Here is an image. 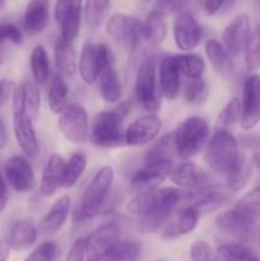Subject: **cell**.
I'll use <instances>...</instances> for the list:
<instances>
[{
	"label": "cell",
	"instance_id": "6da1fadb",
	"mask_svg": "<svg viewBox=\"0 0 260 261\" xmlns=\"http://www.w3.org/2000/svg\"><path fill=\"white\" fill-rule=\"evenodd\" d=\"M129 111L130 105L127 102H122L115 109L99 112L92 125V142L102 148H119L125 145L122 122Z\"/></svg>",
	"mask_w": 260,
	"mask_h": 261
},
{
	"label": "cell",
	"instance_id": "7a4b0ae2",
	"mask_svg": "<svg viewBox=\"0 0 260 261\" xmlns=\"http://www.w3.org/2000/svg\"><path fill=\"white\" fill-rule=\"evenodd\" d=\"M189 195H190V191H184L181 189H158L157 198L152 208L138 219V231L142 233H152L160 229L170 219L173 211L178 205H184L186 203Z\"/></svg>",
	"mask_w": 260,
	"mask_h": 261
},
{
	"label": "cell",
	"instance_id": "3957f363",
	"mask_svg": "<svg viewBox=\"0 0 260 261\" xmlns=\"http://www.w3.org/2000/svg\"><path fill=\"white\" fill-rule=\"evenodd\" d=\"M114 181V171L109 166L102 167L92 178L91 184L82 196L81 204L73 213V221L75 223L89 221L101 213L107 195L111 190Z\"/></svg>",
	"mask_w": 260,
	"mask_h": 261
},
{
	"label": "cell",
	"instance_id": "277c9868",
	"mask_svg": "<svg viewBox=\"0 0 260 261\" xmlns=\"http://www.w3.org/2000/svg\"><path fill=\"white\" fill-rule=\"evenodd\" d=\"M239 148L237 139L228 130H216L206 145L205 160L214 171L227 173L241 155Z\"/></svg>",
	"mask_w": 260,
	"mask_h": 261
},
{
	"label": "cell",
	"instance_id": "5b68a950",
	"mask_svg": "<svg viewBox=\"0 0 260 261\" xmlns=\"http://www.w3.org/2000/svg\"><path fill=\"white\" fill-rule=\"evenodd\" d=\"M173 137L176 153L184 160H189L198 154L208 140V122L199 116L188 117L178 125Z\"/></svg>",
	"mask_w": 260,
	"mask_h": 261
},
{
	"label": "cell",
	"instance_id": "8992f818",
	"mask_svg": "<svg viewBox=\"0 0 260 261\" xmlns=\"http://www.w3.org/2000/svg\"><path fill=\"white\" fill-rule=\"evenodd\" d=\"M155 63L153 59H145L139 65L135 79V94L138 101L147 111L155 112L161 107V94L157 84Z\"/></svg>",
	"mask_w": 260,
	"mask_h": 261
},
{
	"label": "cell",
	"instance_id": "52a82bcc",
	"mask_svg": "<svg viewBox=\"0 0 260 261\" xmlns=\"http://www.w3.org/2000/svg\"><path fill=\"white\" fill-rule=\"evenodd\" d=\"M214 223L222 234L233 240V242L244 245L250 241L255 228L254 219L240 211L237 206L219 213Z\"/></svg>",
	"mask_w": 260,
	"mask_h": 261
},
{
	"label": "cell",
	"instance_id": "ba28073f",
	"mask_svg": "<svg viewBox=\"0 0 260 261\" xmlns=\"http://www.w3.org/2000/svg\"><path fill=\"white\" fill-rule=\"evenodd\" d=\"M61 134L71 143L83 144L89 139V122L87 111L78 103H70L65 107L58 120Z\"/></svg>",
	"mask_w": 260,
	"mask_h": 261
},
{
	"label": "cell",
	"instance_id": "9c48e42d",
	"mask_svg": "<svg viewBox=\"0 0 260 261\" xmlns=\"http://www.w3.org/2000/svg\"><path fill=\"white\" fill-rule=\"evenodd\" d=\"M107 33L130 50H137L143 38V23L133 15L119 13L107 22Z\"/></svg>",
	"mask_w": 260,
	"mask_h": 261
},
{
	"label": "cell",
	"instance_id": "30bf717a",
	"mask_svg": "<svg viewBox=\"0 0 260 261\" xmlns=\"http://www.w3.org/2000/svg\"><path fill=\"white\" fill-rule=\"evenodd\" d=\"M109 64H111V58L106 45L86 43L79 59V73L82 79L88 84L94 83L99 78L101 71Z\"/></svg>",
	"mask_w": 260,
	"mask_h": 261
},
{
	"label": "cell",
	"instance_id": "8fae6325",
	"mask_svg": "<svg viewBox=\"0 0 260 261\" xmlns=\"http://www.w3.org/2000/svg\"><path fill=\"white\" fill-rule=\"evenodd\" d=\"M121 241V229L114 221L105 222L86 237L87 261H93Z\"/></svg>",
	"mask_w": 260,
	"mask_h": 261
},
{
	"label": "cell",
	"instance_id": "7c38bea8",
	"mask_svg": "<svg viewBox=\"0 0 260 261\" xmlns=\"http://www.w3.org/2000/svg\"><path fill=\"white\" fill-rule=\"evenodd\" d=\"M241 127L251 130L260 122V75L252 73L246 78L242 88Z\"/></svg>",
	"mask_w": 260,
	"mask_h": 261
},
{
	"label": "cell",
	"instance_id": "4fadbf2b",
	"mask_svg": "<svg viewBox=\"0 0 260 261\" xmlns=\"http://www.w3.org/2000/svg\"><path fill=\"white\" fill-rule=\"evenodd\" d=\"M233 194L227 188L221 186H206L196 191H190L189 199L184 205H190L199 214L212 213L218 211L233 200Z\"/></svg>",
	"mask_w": 260,
	"mask_h": 261
},
{
	"label": "cell",
	"instance_id": "5bb4252c",
	"mask_svg": "<svg viewBox=\"0 0 260 261\" xmlns=\"http://www.w3.org/2000/svg\"><path fill=\"white\" fill-rule=\"evenodd\" d=\"M13 127L20 149L28 157H36L38 153V142L33 121L25 115L19 101L13 97Z\"/></svg>",
	"mask_w": 260,
	"mask_h": 261
},
{
	"label": "cell",
	"instance_id": "9a60e30c",
	"mask_svg": "<svg viewBox=\"0 0 260 261\" xmlns=\"http://www.w3.org/2000/svg\"><path fill=\"white\" fill-rule=\"evenodd\" d=\"M7 182L18 193H28L36 188V176L31 163L22 155H13L4 165Z\"/></svg>",
	"mask_w": 260,
	"mask_h": 261
},
{
	"label": "cell",
	"instance_id": "2e32d148",
	"mask_svg": "<svg viewBox=\"0 0 260 261\" xmlns=\"http://www.w3.org/2000/svg\"><path fill=\"white\" fill-rule=\"evenodd\" d=\"M82 0H58L55 7V18L60 25L61 40L73 42L81 28Z\"/></svg>",
	"mask_w": 260,
	"mask_h": 261
},
{
	"label": "cell",
	"instance_id": "e0dca14e",
	"mask_svg": "<svg viewBox=\"0 0 260 261\" xmlns=\"http://www.w3.org/2000/svg\"><path fill=\"white\" fill-rule=\"evenodd\" d=\"M251 28L247 14H239L226 25L222 33V45L232 58H239L245 51Z\"/></svg>",
	"mask_w": 260,
	"mask_h": 261
},
{
	"label": "cell",
	"instance_id": "ac0fdd59",
	"mask_svg": "<svg viewBox=\"0 0 260 261\" xmlns=\"http://www.w3.org/2000/svg\"><path fill=\"white\" fill-rule=\"evenodd\" d=\"M172 171V161H162V162L145 165L144 168L138 171L132 180V189L137 194L145 191L157 190L161 184L171 175Z\"/></svg>",
	"mask_w": 260,
	"mask_h": 261
},
{
	"label": "cell",
	"instance_id": "d6986e66",
	"mask_svg": "<svg viewBox=\"0 0 260 261\" xmlns=\"http://www.w3.org/2000/svg\"><path fill=\"white\" fill-rule=\"evenodd\" d=\"M173 38L177 47L186 53L194 50L199 45L201 38V27L190 13H177L173 20Z\"/></svg>",
	"mask_w": 260,
	"mask_h": 261
},
{
	"label": "cell",
	"instance_id": "ffe728a7",
	"mask_svg": "<svg viewBox=\"0 0 260 261\" xmlns=\"http://www.w3.org/2000/svg\"><path fill=\"white\" fill-rule=\"evenodd\" d=\"M162 127V121L154 114L139 117L125 130V144L138 147L144 145L155 139Z\"/></svg>",
	"mask_w": 260,
	"mask_h": 261
},
{
	"label": "cell",
	"instance_id": "44dd1931",
	"mask_svg": "<svg viewBox=\"0 0 260 261\" xmlns=\"http://www.w3.org/2000/svg\"><path fill=\"white\" fill-rule=\"evenodd\" d=\"M171 180L183 189L200 190L208 186V175L199 166L191 162H184L171 171Z\"/></svg>",
	"mask_w": 260,
	"mask_h": 261
},
{
	"label": "cell",
	"instance_id": "7402d4cb",
	"mask_svg": "<svg viewBox=\"0 0 260 261\" xmlns=\"http://www.w3.org/2000/svg\"><path fill=\"white\" fill-rule=\"evenodd\" d=\"M199 216L200 214L193 206L183 205V208L176 212L175 216L170 217V222L163 229V236L167 239H176L191 233L198 226Z\"/></svg>",
	"mask_w": 260,
	"mask_h": 261
},
{
	"label": "cell",
	"instance_id": "603a6c76",
	"mask_svg": "<svg viewBox=\"0 0 260 261\" xmlns=\"http://www.w3.org/2000/svg\"><path fill=\"white\" fill-rule=\"evenodd\" d=\"M70 198L68 195L59 198L40 222L38 232L43 236H51L60 231L70 213Z\"/></svg>",
	"mask_w": 260,
	"mask_h": 261
},
{
	"label": "cell",
	"instance_id": "cb8c5ba5",
	"mask_svg": "<svg viewBox=\"0 0 260 261\" xmlns=\"http://www.w3.org/2000/svg\"><path fill=\"white\" fill-rule=\"evenodd\" d=\"M66 162L59 154H51L46 162L45 168L42 171L41 177L40 193L43 196H51L56 193L58 189L63 186L64 171H65Z\"/></svg>",
	"mask_w": 260,
	"mask_h": 261
},
{
	"label": "cell",
	"instance_id": "d4e9b609",
	"mask_svg": "<svg viewBox=\"0 0 260 261\" xmlns=\"http://www.w3.org/2000/svg\"><path fill=\"white\" fill-rule=\"evenodd\" d=\"M38 229L35 224L27 219L14 222L8 232V245L15 251H24L33 246L37 240Z\"/></svg>",
	"mask_w": 260,
	"mask_h": 261
},
{
	"label": "cell",
	"instance_id": "484cf974",
	"mask_svg": "<svg viewBox=\"0 0 260 261\" xmlns=\"http://www.w3.org/2000/svg\"><path fill=\"white\" fill-rule=\"evenodd\" d=\"M180 74L175 55L165 56L161 61L160 66V86L163 96L167 99H175L178 96Z\"/></svg>",
	"mask_w": 260,
	"mask_h": 261
},
{
	"label": "cell",
	"instance_id": "4316f807",
	"mask_svg": "<svg viewBox=\"0 0 260 261\" xmlns=\"http://www.w3.org/2000/svg\"><path fill=\"white\" fill-rule=\"evenodd\" d=\"M50 19L48 0H30L24 12V28L31 35L41 33Z\"/></svg>",
	"mask_w": 260,
	"mask_h": 261
},
{
	"label": "cell",
	"instance_id": "83f0119b",
	"mask_svg": "<svg viewBox=\"0 0 260 261\" xmlns=\"http://www.w3.org/2000/svg\"><path fill=\"white\" fill-rule=\"evenodd\" d=\"M13 97L19 101L25 115L32 121H36L38 117L41 105V93L37 83L32 81L24 82L19 88H15Z\"/></svg>",
	"mask_w": 260,
	"mask_h": 261
},
{
	"label": "cell",
	"instance_id": "f1b7e54d",
	"mask_svg": "<svg viewBox=\"0 0 260 261\" xmlns=\"http://www.w3.org/2000/svg\"><path fill=\"white\" fill-rule=\"evenodd\" d=\"M205 54L214 71L223 78H228L233 71L232 56L227 53L224 46L219 41L208 40L205 43Z\"/></svg>",
	"mask_w": 260,
	"mask_h": 261
},
{
	"label": "cell",
	"instance_id": "f546056e",
	"mask_svg": "<svg viewBox=\"0 0 260 261\" xmlns=\"http://www.w3.org/2000/svg\"><path fill=\"white\" fill-rule=\"evenodd\" d=\"M99 93L109 103H115L121 98V83L112 63L109 64L99 74Z\"/></svg>",
	"mask_w": 260,
	"mask_h": 261
},
{
	"label": "cell",
	"instance_id": "4dcf8cb0",
	"mask_svg": "<svg viewBox=\"0 0 260 261\" xmlns=\"http://www.w3.org/2000/svg\"><path fill=\"white\" fill-rule=\"evenodd\" d=\"M252 166V161L247 160L245 154L241 153L236 165L227 172V189L232 193L242 190L251 178Z\"/></svg>",
	"mask_w": 260,
	"mask_h": 261
},
{
	"label": "cell",
	"instance_id": "1f68e13d",
	"mask_svg": "<svg viewBox=\"0 0 260 261\" xmlns=\"http://www.w3.org/2000/svg\"><path fill=\"white\" fill-rule=\"evenodd\" d=\"M55 61L58 70L61 75L71 76L75 74L78 64H76V54L70 42L60 40L55 45Z\"/></svg>",
	"mask_w": 260,
	"mask_h": 261
},
{
	"label": "cell",
	"instance_id": "d6a6232c",
	"mask_svg": "<svg viewBox=\"0 0 260 261\" xmlns=\"http://www.w3.org/2000/svg\"><path fill=\"white\" fill-rule=\"evenodd\" d=\"M48 105L54 114H61L68 106V86L60 73L53 76L48 87Z\"/></svg>",
	"mask_w": 260,
	"mask_h": 261
},
{
	"label": "cell",
	"instance_id": "836d02e7",
	"mask_svg": "<svg viewBox=\"0 0 260 261\" xmlns=\"http://www.w3.org/2000/svg\"><path fill=\"white\" fill-rule=\"evenodd\" d=\"M173 153H176L175 137H173V133H171L157 140L148 149L147 154H145V165L162 162V161H172Z\"/></svg>",
	"mask_w": 260,
	"mask_h": 261
},
{
	"label": "cell",
	"instance_id": "e575fe53",
	"mask_svg": "<svg viewBox=\"0 0 260 261\" xmlns=\"http://www.w3.org/2000/svg\"><path fill=\"white\" fill-rule=\"evenodd\" d=\"M167 36V25L165 18L157 13L150 12L143 23V38L152 45H160Z\"/></svg>",
	"mask_w": 260,
	"mask_h": 261
},
{
	"label": "cell",
	"instance_id": "d590c367",
	"mask_svg": "<svg viewBox=\"0 0 260 261\" xmlns=\"http://www.w3.org/2000/svg\"><path fill=\"white\" fill-rule=\"evenodd\" d=\"M175 60L180 73L190 79L201 78L205 70V63L198 54H180L175 55Z\"/></svg>",
	"mask_w": 260,
	"mask_h": 261
},
{
	"label": "cell",
	"instance_id": "8d00e7d4",
	"mask_svg": "<svg viewBox=\"0 0 260 261\" xmlns=\"http://www.w3.org/2000/svg\"><path fill=\"white\" fill-rule=\"evenodd\" d=\"M217 252L223 261H260V257L256 256L246 245L239 242L219 245Z\"/></svg>",
	"mask_w": 260,
	"mask_h": 261
},
{
	"label": "cell",
	"instance_id": "74e56055",
	"mask_svg": "<svg viewBox=\"0 0 260 261\" xmlns=\"http://www.w3.org/2000/svg\"><path fill=\"white\" fill-rule=\"evenodd\" d=\"M31 70L36 83L43 84L50 78V61L42 46H36L31 54Z\"/></svg>",
	"mask_w": 260,
	"mask_h": 261
},
{
	"label": "cell",
	"instance_id": "f35d334b",
	"mask_svg": "<svg viewBox=\"0 0 260 261\" xmlns=\"http://www.w3.org/2000/svg\"><path fill=\"white\" fill-rule=\"evenodd\" d=\"M110 12V0H86L84 4V18L92 30H96Z\"/></svg>",
	"mask_w": 260,
	"mask_h": 261
},
{
	"label": "cell",
	"instance_id": "ab89813d",
	"mask_svg": "<svg viewBox=\"0 0 260 261\" xmlns=\"http://www.w3.org/2000/svg\"><path fill=\"white\" fill-rule=\"evenodd\" d=\"M245 64L249 71H256L260 69V23L251 30L249 41L244 51Z\"/></svg>",
	"mask_w": 260,
	"mask_h": 261
},
{
	"label": "cell",
	"instance_id": "60d3db41",
	"mask_svg": "<svg viewBox=\"0 0 260 261\" xmlns=\"http://www.w3.org/2000/svg\"><path fill=\"white\" fill-rule=\"evenodd\" d=\"M241 99L233 97L229 99L228 103L224 106L217 119V127L216 130H228L229 127L235 126L237 122L241 121Z\"/></svg>",
	"mask_w": 260,
	"mask_h": 261
},
{
	"label": "cell",
	"instance_id": "b9f144b4",
	"mask_svg": "<svg viewBox=\"0 0 260 261\" xmlns=\"http://www.w3.org/2000/svg\"><path fill=\"white\" fill-rule=\"evenodd\" d=\"M87 160L86 155L81 152L74 153L70 157V160L66 162L65 171H64L63 178V188H71L76 184V181L81 178L86 170Z\"/></svg>",
	"mask_w": 260,
	"mask_h": 261
},
{
	"label": "cell",
	"instance_id": "7bdbcfd3",
	"mask_svg": "<svg viewBox=\"0 0 260 261\" xmlns=\"http://www.w3.org/2000/svg\"><path fill=\"white\" fill-rule=\"evenodd\" d=\"M235 206H237L254 221L260 219V185L245 194Z\"/></svg>",
	"mask_w": 260,
	"mask_h": 261
},
{
	"label": "cell",
	"instance_id": "ee69618b",
	"mask_svg": "<svg viewBox=\"0 0 260 261\" xmlns=\"http://www.w3.org/2000/svg\"><path fill=\"white\" fill-rule=\"evenodd\" d=\"M208 97V87L203 78L190 79L185 89V99L191 105H201Z\"/></svg>",
	"mask_w": 260,
	"mask_h": 261
},
{
	"label": "cell",
	"instance_id": "f6af8a7d",
	"mask_svg": "<svg viewBox=\"0 0 260 261\" xmlns=\"http://www.w3.org/2000/svg\"><path fill=\"white\" fill-rule=\"evenodd\" d=\"M191 261H223L218 252L205 241H195L190 247Z\"/></svg>",
	"mask_w": 260,
	"mask_h": 261
},
{
	"label": "cell",
	"instance_id": "bcb514c9",
	"mask_svg": "<svg viewBox=\"0 0 260 261\" xmlns=\"http://www.w3.org/2000/svg\"><path fill=\"white\" fill-rule=\"evenodd\" d=\"M190 0H157L152 12L157 13L161 17H168L175 13H180Z\"/></svg>",
	"mask_w": 260,
	"mask_h": 261
},
{
	"label": "cell",
	"instance_id": "7dc6e473",
	"mask_svg": "<svg viewBox=\"0 0 260 261\" xmlns=\"http://www.w3.org/2000/svg\"><path fill=\"white\" fill-rule=\"evenodd\" d=\"M119 249L122 261H138L142 256V245L137 240H121Z\"/></svg>",
	"mask_w": 260,
	"mask_h": 261
},
{
	"label": "cell",
	"instance_id": "c3c4849f",
	"mask_svg": "<svg viewBox=\"0 0 260 261\" xmlns=\"http://www.w3.org/2000/svg\"><path fill=\"white\" fill-rule=\"evenodd\" d=\"M58 247L54 242H43L38 245L24 261H53Z\"/></svg>",
	"mask_w": 260,
	"mask_h": 261
},
{
	"label": "cell",
	"instance_id": "681fc988",
	"mask_svg": "<svg viewBox=\"0 0 260 261\" xmlns=\"http://www.w3.org/2000/svg\"><path fill=\"white\" fill-rule=\"evenodd\" d=\"M4 42H12L14 45H20L23 42V35L17 25L12 23L0 24V45Z\"/></svg>",
	"mask_w": 260,
	"mask_h": 261
},
{
	"label": "cell",
	"instance_id": "f907efd6",
	"mask_svg": "<svg viewBox=\"0 0 260 261\" xmlns=\"http://www.w3.org/2000/svg\"><path fill=\"white\" fill-rule=\"evenodd\" d=\"M86 239H79L74 242L65 261H86Z\"/></svg>",
	"mask_w": 260,
	"mask_h": 261
},
{
	"label": "cell",
	"instance_id": "816d5d0a",
	"mask_svg": "<svg viewBox=\"0 0 260 261\" xmlns=\"http://www.w3.org/2000/svg\"><path fill=\"white\" fill-rule=\"evenodd\" d=\"M237 144L244 149H251L259 152L260 135L259 134H242L237 138Z\"/></svg>",
	"mask_w": 260,
	"mask_h": 261
},
{
	"label": "cell",
	"instance_id": "f5cc1de1",
	"mask_svg": "<svg viewBox=\"0 0 260 261\" xmlns=\"http://www.w3.org/2000/svg\"><path fill=\"white\" fill-rule=\"evenodd\" d=\"M15 83L9 79H0V109L9 101L10 96L14 93Z\"/></svg>",
	"mask_w": 260,
	"mask_h": 261
},
{
	"label": "cell",
	"instance_id": "db71d44e",
	"mask_svg": "<svg viewBox=\"0 0 260 261\" xmlns=\"http://www.w3.org/2000/svg\"><path fill=\"white\" fill-rule=\"evenodd\" d=\"M224 7V0H205L204 2V12L206 15H214Z\"/></svg>",
	"mask_w": 260,
	"mask_h": 261
},
{
	"label": "cell",
	"instance_id": "11a10c76",
	"mask_svg": "<svg viewBox=\"0 0 260 261\" xmlns=\"http://www.w3.org/2000/svg\"><path fill=\"white\" fill-rule=\"evenodd\" d=\"M8 144V133L5 125L0 120V149H4Z\"/></svg>",
	"mask_w": 260,
	"mask_h": 261
},
{
	"label": "cell",
	"instance_id": "9f6ffc18",
	"mask_svg": "<svg viewBox=\"0 0 260 261\" xmlns=\"http://www.w3.org/2000/svg\"><path fill=\"white\" fill-rule=\"evenodd\" d=\"M10 246L8 245V242H3L0 244V261H7L10 254Z\"/></svg>",
	"mask_w": 260,
	"mask_h": 261
},
{
	"label": "cell",
	"instance_id": "6f0895ef",
	"mask_svg": "<svg viewBox=\"0 0 260 261\" xmlns=\"http://www.w3.org/2000/svg\"><path fill=\"white\" fill-rule=\"evenodd\" d=\"M0 194H2V195H9V194H8L7 182H5V178L3 177L2 172H0Z\"/></svg>",
	"mask_w": 260,
	"mask_h": 261
},
{
	"label": "cell",
	"instance_id": "680465c9",
	"mask_svg": "<svg viewBox=\"0 0 260 261\" xmlns=\"http://www.w3.org/2000/svg\"><path fill=\"white\" fill-rule=\"evenodd\" d=\"M8 199H9V195H2V194H0V214L4 212L5 206H7L8 204Z\"/></svg>",
	"mask_w": 260,
	"mask_h": 261
},
{
	"label": "cell",
	"instance_id": "91938a15",
	"mask_svg": "<svg viewBox=\"0 0 260 261\" xmlns=\"http://www.w3.org/2000/svg\"><path fill=\"white\" fill-rule=\"evenodd\" d=\"M252 163H254V166H256L257 168L260 170V152H255L254 155H252Z\"/></svg>",
	"mask_w": 260,
	"mask_h": 261
},
{
	"label": "cell",
	"instance_id": "94428289",
	"mask_svg": "<svg viewBox=\"0 0 260 261\" xmlns=\"http://www.w3.org/2000/svg\"><path fill=\"white\" fill-rule=\"evenodd\" d=\"M235 2H236V0H224V5H226V7H231V5H233Z\"/></svg>",
	"mask_w": 260,
	"mask_h": 261
},
{
	"label": "cell",
	"instance_id": "6125c7cd",
	"mask_svg": "<svg viewBox=\"0 0 260 261\" xmlns=\"http://www.w3.org/2000/svg\"><path fill=\"white\" fill-rule=\"evenodd\" d=\"M5 2H7V0H0V9H3V7L5 5Z\"/></svg>",
	"mask_w": 260,
	"mask_h": 261
},
{
	"label": "cell",
	"instance_id": "be15d7a7",
	"mask_svg": "<svg viewBox=\"0 0 260 261\" xmlns=\"http://www.w3.org/2000/svg\"><path fill=\"white\" fill-rule=\"evenodd\" d=\"M3 61H4V55H3L2 53H0V65L3 64Z\"/></svg>",
	"mask_w": 260,
	"mask_h": 261
},
{
	"label": "cell",
	"instance_id": "e7e4bbea",
	"mask_svg": "<svg viewBox=\"0 0 260 261\" xmlns=\"http://www.w3.org/2000/svg\"><path fill=\"white\" fill-rule=\"evenodd\" d=\"M257 237H259V244H260V229H259V236Z\"/></svg>",
	"mask_w": 260,
	"mask_h": 261
},
{
	"label": "cell",
	"instance_id": "03108f58",
	"mask_svg": "<svg viewBox=\"0 0 260 261\" xmlns=\"http://www.w3.org/2000/svg\"><path fill=\"white\" fill-rule=\"evenodd\" d=\"M157 261H163V260H157Z\"/></svg>",
	"mask_w": 260,
	"mask_h": 261
},
{
	"label": "cell",
	"instance_id": "003e7915",
	"mask_svg": "<svg viewBox=\"0 0 260 261\" xmlns=\"http://www.w3.org/2000/svg\"><path fill=\"white\" fill-rule=\"evenodd\" d=\"M259 3H260V0H259Z\"/></svg>",
	"mask_w": 260,
	"mask_h": 261
}]
</instances>
